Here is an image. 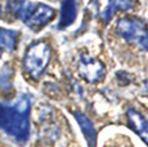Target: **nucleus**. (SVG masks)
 Listing matches in <instances>:
<instances>
[{"mask_svg":"<svg viewBox=\"0 0 148 147\" xmlns=\"http://www.w3.org/2000/svg\"><path fill=\"white\" fill-rule=\"evenodd\" d=\"M0 50H1V48H0Z\"/></svg>","mask_w":148,"mask_h":147,"instance_id":"12","label":"nucleus"},{"mask_svg":"<svg viewBox=\"0 0 148 147\" xmlns=\"http://www.w3.org/2000/svg\"><path fill=\"white\" fill-rule=\"evenodd\" d=\"M50 48L44 41H38L30 45L23 58L25 70L32 79H39L45 71L50 61Z\"/></svg>","mask_w":148,"mask_h":147,"instance_id":"4","label":"nucleus"},{"mask_svg":"<svg viewBox=\"0 0 148 147\" xmlns=\"http://www.w3.org/2000/svg\"><path fill=\"white\" fill-rule=\"evenodd\" d=\"M133 8H134V0H108V5L102 12V18L104 19V22H107L119 10H129Z\"/></svg>","mask_w":148,"mask_h":147,"instance_id":"9","label":"nucleus"},{"mask_svg":"<svg viewBox=\"0 0 148 147\" xmlns=\"http://www.w3.org/2000/svg\"><path fill=\"white\" fill-rule=\"evenodd\" d=\"M17 44V32L12 30L0 29V48L4 50H12L16 48Z\"/></svg>","mask_w":148,"mask_h":147,"instance_id":"10","label":"nucleus"},{"mask_svg":"<svg viewBox=\"0 0 148 147\" xmlns=\"http://www.w3.org/2000/svg\"><path fill=\"white\" fill-rule=\"evenodd\" d=\"M0 89L4 92L12 89V69L8 66H5L0 72Z\"/></svg>","mask_w":148,"mask_h":147,"instance_id":"11","label":"nucleus"},{"mask_svg":"<svg viewBox=\"0 0 148 147\" xmlns=\"http://www.w3.org/2000/svg\"><path fill=\"white\" fill-rule=\"evenodd\" d=\"M116 32L127 43H134L148 50V27L135 17H124L116 23Z\"/></svg>","mask_w":148,"mask_h":147,"instance_id":"3","label":"nucleus"},{"mask_svg":"<svg viewBox=\"0 0 148 147\" xmlns=\"http://www.w3.org/2000/svg\"><path fill=\"white\" fill-rule=\"evenodd\" d=\"M77 4L79 0H62L58 29H64L73 23L77 16Z\"/></svg>","mask_w":148,"mask_h":147,"instance_id":"7","label":"nucleus"},{"mask_svg":"<svg viewBox=\"0 0 148 147\" xmlns=\"http://www.w3.org/2000/svg\"><path fill=\"white\" fill-rule=\"evenodd\" d=\"M127 120H129L130 128L148 145V120L142 114H139L138 111H135L134 109H129L127 110Z\"/></svg>","mask_w":148,"mask_h":147,"instance_id":"6","label":"nucleus"},{"mask_svg":"<svg viewBox=\"0 0 148 147\" xmlns=\"http://www.w3.org/2000/svg\"><path fill=\"white\" fill-rule=\"evenodd\" d=\"M75 119L80 125L89 147H97V132L93 123L81 112H75Z\"/></svg>","mask_w":148,"mask_h":147,"instance_id":"8","label":"nucleus"},{"mask_svg":"<svg viewBox=\"0 0 148 147\" xmlns=\"http://www.w3.org/2000/svg\"><path fill=\"white\" fill-rule=\"evenodd\" d=\"M77 71L79 75L90 84L99 83L106 76V69H104L103 63L88 54H81L79 57Z\"/></svg>","mask_w":148,"mask_h":147,"instance_id":"5","label":"nucleus"},{"mask_svg":"<svg viewBox=\"0 0 148 147\" xmlns=\"http://www.w3.org/2000/svg\"><path fill=\"white\" fill-rule=\"evenodd\" d=\"M56 17V10L49 5L41 4H31L28 1L22 0L21 8L18 12V18L32 30H39L48 25Z\"/></svg>","mask_w":148,"mask_h":147,"instance_id":"2","label":"nucleus"},{"mask_svg":"<svg viewBox=\"0 0 148 147\" xmlns=\"http://www.w3.org/2000/svg\"><path fill=\"white\" fill-rule=\"evenodd\" d=\"M30 110L27 95H21L14 103H0V131L25 145L30 138Z\"/></svg>","mask_w":148,"mask_h":147,"instance_id":"1","label":"nucleus"}]
</instances>
